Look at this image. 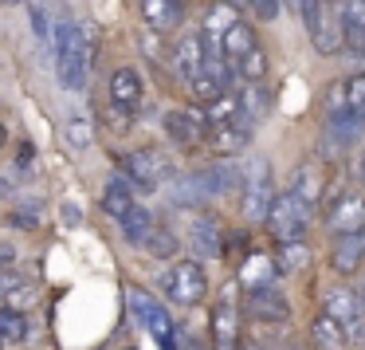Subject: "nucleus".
I'll return each mask as SVG.
<instances>
[{
	"label": "nucleus",
	"mask_w": 365,
	"mask_h": 350,
	"mask_svg": "<svg viewBox=\"0 0 365 350\" xmlns=\"http://www.w3.org/2000/svg\"><path fill=\"white\" fill-rule=\"evenodd\" d=\"M341 91H346V111L354 114V119L365 122V71L354 75V79L341 83Z\"/></svg>",
	"instance_id": "nucleus-34"
},
{
	"label": "nucleus",
	"mask_w": 365,
	"mask_h": 350,
	"mask_svg": "<svg viewBox=\"0 0 365 350\" xmlns=\"http://www.w3.org/2000/svg\"><path fill=\"white\" fill-rule=\"evenodd\" d=\"M314 342H318V346H322V350H346V346H349L346 331H341V326L334 323V319L326 315V311H322V315L314 319Z\"/></svg>",
	"instance_id": "nucleus-28"
},
{
	"label": "nucleus",
	"mask_w": 365,
	"mask_h": 350,
	"mask_svg": "<svg viewBox=\"0 0 365 350\" xmlns=\"http://www.w3.org/2000/svg\"><path fill=\"white\" fill-rule=\"evenodd\" d=\"M142 248H145L150 256H158V260H165V256H177V252H181V240H177L173 229H165V224L153 221L150 232H145V240H142Z\"/></svg>",
	"instance_id": "nucleus-24"
},
{
	"label": "nucleus",
	"mask_w": 365,
	"mask_h": 350,
	"mask_svg": "<svg viewBox=\"0 0 365 350\" xmlns=\"http://www.w3.org/2000/svg\"><path fill=\"white\" fill-rule=\"evenodd\" d=\"M126 303H130V311L142 319V326L161 342V346L173 339V319H169V307H165L161 299H153L150 291H142V287H130V291H126Z\"/></svg>",
	"instance_id": "nucleus-7"
},
{
	"label": "nucleus",
	"mask_w": 365,
	"mask_h": 350,
	"mask_svg": "<svg viewBox=\"0 0 365 350\" xmlns=\"http://www.w3.org/2000/svg\"><path fill=\"white\" fill-rule=\"evenodd\" d=\"M252 48H255V32H252V24H244V16H240L236 24L220 36V56L232 64V59H240L244 51H252Z\"/></svg>",
	"instance_id": "nucleus-21"
},
{
	"label": "nucleus",
	"mask_w": 365,
	"mask_h": 350,
	"mask_svg": "<svg viewBox=\"0 0 365 350\" xmlns=\"http://www.w3.org/2000/svg\"><path fill=\"white\" fill-rule=\"evenodd\" d=\"M307 264H310V252H307L302 240H283V244H279L275 268L283 271V276H299V271H307Z\"/></svg>",
	"instance_id": "nucleus-26"
},
{
	"label": "nucleus",
	"mask_w": 365,
	"mask_h": 350,
	"mask_svg": "<svg viewBox=\"0 0 365 350\" xmlns=\"http://www.w3.org/2000/svg\"><path fill=\"white\" fill-rule=\"evenodd\" d=\"M114 224L122 229V236H126L130 244H142L145 232H150V224H153V213H150L145 205H138V201H134V205H130V209H126V213H122Z\"/></svg>",
	"instance_id": "nucleus-22"
},
{
	"label": "nucleus",
	"mask_w": 365,
	"mask_h": 350,
	"mask_svg": "<svg viewBox=\"0 0 365 350\" xmlns=\"http://www.w3.org/2000/svg\"><path fill=\"white\" fill-rule=\"evenodd\" d=\"M232 4H244V0H232Z\"/></svg>",
	"instance_id": "nucleus-45"
},
{
	"label": "nucleus",
	"mask_w": 365,
	"mask_h": 350,
	"mask_svg": "<svg viewBox=\"0 0 365 350\" xmlns=\"http://www.w3.org/2000/svg\"><path fill=\"white\" fill-rule=\"evenodd\" d=\"M271 166L267 158H247L244 166V181H240V213L247 221H263L267 216V205H271Z\"/></svg>",
	"instance_id": "nucleus-5"
},
{
	"label": "nucleus",
	"mask_w": 365,
	"mask_h": 350,
	"mask_svg": "<svg viewBox=\"0 0 365 350\" xmlns=\"http://www.w3.org/2000/svg\"><path fill=\"white\" fill-rule=\"evenodd\" d=\"M205 64V44H200V32H185L173 48V71L181 75V83H189L192 75Z\"/></svg>",
	"instance_id": "nucleus-13"
},
{
	"label": "nucleus",
	"mask_w": 365,
	"mask_h": 350,
	"mask_svg": "<svg viewBox=\"0 0 365 350\" xmlns=\"http://www.w3.org/2000/svg\"><path fill=\"white\" fill-rule=\"evenodd\" d=\"M0 346H4V342H0Z\"/></svg>",
	"instance_id": "nucleus-47"
},
{
	"label": "nucleus",
	"mask_w": 365,
	"mask_h": 350,
	"mask_svg": "<svg viewBox=\"0 0 365 350\" xmlns=\"http://www.w3.org/2000/svg\"><path fill=\"white\" fill-rule=\"evenodd\" d=\"M208 142H212V150H220L224 158H236V154L247 150V142H252V126H244V122L208 126Z\"/></svg>",
	"instance_id": "nucleus-15"
},
{
	"label": "nucleus",
	"mask_w": 365,
	"mask_h": 350,
	"mask_svg": "<svg viewBox=\"0 0 365 350\" xmlns=\"http://www.w3.org/2000/svg\"><path fill=\"white\" fill-rule=\"evenodd\" d=\"M205 291H208V276H205V268H200L197 260H177L173 268L165 271V295L173 303H181V307L200 303Z\"/></svg>",
	"instance_id": "nucleus-6"
},
{
	"label": "nucleus",
	"mask_w": 365,
	"mask_h": 350,
	"mask_svg": "<svg viewBox=\"0 0 365 350\" xmlns=\"http://www.w3.org/2000/svg\"><path fill=\"white\" fill-rule=\"evenodd\" d=\"M4 4H24V0H4Z\"/></svg>",
	"instance_id": "nucleus-42"
},
{
	"label": "nucleus",
	"mask_w": 365,
	"mask_h": 350,
	"mask_svg": "<svg viewBox=\"0 0 365 350\" xmlns=\"http://www.w3.org/2000/svg\"><path fill=\"white\" fill-rule=\"evenodd\" d=\"M130 205H134V193H130L122 181H110V185L103 189V213L110 216V221H118V216L126 213Z\"/></svg>",
	"instance_id": "nucleus-31"
},
{
	"label": "nucleus",
	"mask_w": 365,
	"mask_h": 350,
	"mask_svg": "<svg viewBox=\"0 0 365 350\" xmlns=\"http://www.w3.org/2000/svg\"><path fill=\"white\" fill-rule=\"evenodd\" d=\"M142 95H145V87H142V75H138L134 67H118V71L110 75V103L118 106V111L134 114L138 106H142Z\"/></svg>",
	"instance_id": "nucleus-12"
},
{
	"label": "nucleus",
	"mask_w": 365,
	"mask_h": 350,
	"mask_svg": "<svg viewBox=\"0 0 365 350\" xmlns=\"http://www.w3.org/2000/svg\"><path fill=\"white\" fill-rule=\"evenodd\" d=\"M200 114H205L208 126H228V122H244V126H252V122L244 119V111H240V99L232 95V91H220L216 99H208Z\"/></svg>",
	"instance_id": "nucleus-18"
},
{
	"label": "nucleus",
	"mask_w": 365,
	"mask_h": 350,
	"mask_svg": "<svg viewBox=\"0 0 365 350\" xmlns=\"http://www.w3.org/2000/svg\"><path fill=\"white\" fill-rule=\"evenodd\" d=\"M357 177H361V185H365V146H361V154H357Z\"/></svg>",
	"instance_id": "nucleus-40"
},
{
	"label": "nucleus",
	"mask_w": 365,
	"mask_h": 350,
	"mask_svg": "<svg viewBox=\"0 0 365 350\" xmlns=\"http://www.w3.org/2000/svg\"><path fill=\"white\" fill-rule=\"evenodd\" d=\"M322 185H326L322 181V169L310 166V161H302V166L291 174V193L299 201H307L310 209H318V201H322Z\"/></svg>",
	"instance_id": "nucleus-19"
},
{
	"label": "nucleus",
	"mask_w": 365,
	"mask_h": 350,
	"mask_svg": "<svg viewBox=\"0 0 365 350\" xmlns=\"http://www.w3.org/2000/svg\"><path fill=\"white\" fill-rule=\"evenodd\" d=\"M20 279H28L24 271H12V268H4V264H0V299H4V291H12Z\"/></svg>",
	"instance_id": "nucleus-38"
},
{
	"label": "nucleus",
	"mask_w": 365,
	"mask_h": 350,
	"mask_svg": "<svg viewBox=\"0 0 365 350\" xmlns=\"http://www.w3.org/2000/svg\"><path fill=\"white\" fill-rule=\"evenodd\" d=\"M236 20H240V4H232V0H212V4L205 9V28H200V32L224 36Z\"/></svg>",
	"instance_id": "nucleus-23"
},
{
	"label": "nucleus",
	"mask_w": 365,
	"mask_h": 350,
	"mask_svg": "<svg viewBox=\"0 0 365 350\" xmlns=\"http://www.w3.org/2000/svg\"><path fill=\"white\" fill-rule=\"evenodd\" d=\"M302 24L310 32L318 56H338L346 44H341V28H338V12H334V0H299Z\"/></svg>",
	"instance_id": "nucleus-3"
},
{
	"label": "nucleus",
	"mask_w": 365,
	"mask_h": 350,
	"mask_svg": "<svg viewBox=\"0 0 365 350\" xmlns=\"http://www.w3.org/2000/svg\"><path fill=\"white\" fill-rule=\"evenodd\" d=\"M59 221H63L67 229H79V224H83V209L75 205V201H63V209H59Z\"/></svg>",
	"instance_id": "nucleus-37"
},
{
	"label": "nucleus",
	"mask_w": 365,
	"mask_h": 350,
	"mask_svg": "<svg viewBox=\"0 0 365 350\" xmlns=\"http://www.w3.org/2000/svg\"><path fill=\"white\" fill-rule=\"evenodd\" d=\"M205 197H208V193L200 189L197 174H192V177H173V181H169V201H173L177 209H197Z\"/></svg>",
	"instance_id": "nucleus-27"
},
{
	"label": "nucleus",
	"mask_w": 365,
	"mask_h": 350,
	"mask_svg": "<svg viewBox=\"0 0 365 350\" xmlns=\"http://www.w3.org/2000/svg\"><path fill=\"white\" fill-rule=\"evenodd\" d=\"M118 169L122 177L118 181L126 185L130 193H153L158 189V181H165V177H173V166H169L165 154L158 150H130V154H118Z\"/></svg>",
	"instance_id": "nucleus-2"
},
{
	"label": "nucleus",
	"mask_w": 365,
	"mask_h": 350,
	"mask_svg": "<svg viewBox=\"0 0 365 350\" xmlns=\"http://www.w3.org/2000/svg\"><path fill=\"white\" fill-rule=\"evenodd\" d=\"M63 138H67V146H71V150H91L95 130H91L87 114H71V119H67V126H63Z\"/></svg>",
	"instance_id": "nucleus-32"
},
{
	"label": "nucleus",
	"mask_w": 365,
	"mask_h": 350,
	"mask_svg": "<svg viewBox=\"0 0 365 350\" xmlns=\"http://www.w3.org/2000/svg\"><path fill=\"white\" fill-rule=\"evenodd\" d=\"M263 221H267V229L275 232L279 240H302L310 229V221H314V209L287 189V193H279V197H271Z\"/></svg>",
	"instance_id": "nucleus-4"
},
{
	"label": "nucleus",
	"mask_w": 365,
	"mask_h": 350,
	"mask_svg": "<svg viewBox=\"0 0 365 350\" xmlns=\"http://www.w3.org/2000/svg\"><path fill=\"white\" fill-rule=\"evenodd\" d=\"M240 111H244V119L247 122H259L263 114H267V106H271V95L263 91V79L259 83H247V87H240Z\"/></svg>",
	"instance_id": "nucleus-25"
},
{
	"label": "nucleus",
	"mask_w": 365,
	"mask_h": 350,
	"mask_svg": "<svg viewBox=\"0 0 365 350\" xmlns=\"http://www.w3.org/2000/svg\"><path fill=\"white\" fill-rule=\"evenodd\" d=\"M275 276H279V268H275V260H271L267 252H252L244 260V268H240V284H244L247 291L271 287V284H275Z\"/></svg>",
	"instance_id": "nucleus-17"
},
{
	"label": "nucleus",
	"mask_w": 365,
	"mask_h": 350,
	"mask_svg": "<svg viewBox=\"0 0 365 350\" xmlns=\"http://www.w3.org/2000/svg\"><path fill=\"white\" fill-rule=\"evenodd\" d=\"M51 48H56V75L63 83V91H83L87 87V71H91V56L83 48L79 24H59L51 32Z\"/></svg>",
	"instance_id": "nucleus-1"
},
{
	"label": "nucleus",
	"mask_w": 365,
	"mask_h": 350,
	"mask_svg": "<svg viewBox=\"0 0 365 350\" xmlns=\"http://www.w3.org/2000/svg\"><path fill=\"white\" fill-rule=\"evenodd\" d=\"M12 256H16V252H12V244H0V264H9Z\"/></svg>",
	"instance_id": "nucleus-41"
},
{
	"label": "nucleus",
	"mask_w": 365,
	"mask_h": 350,
	"mask_svg": "<svg viewBox=\"0 0 365 350\" xmlns=\"http://www.w3.org/2000/svg\"><path fill=\"white\" fill-rule=\"evenodd\" d=\"M173 4H185V0H173Z\"/></svg>",
	"instance_id": "nucleus-46"
},
{
	"label": "nucleus",
	"mask_w": 365,
	"mask_h": 350,
	"mask_svg": "<svg viewBox=\"0 0 365 350\" xmlns=\"http://www.w3.org/2000/svg\"><path fill=\"white\" fill-rule=\"evenodd\" d=\"M212 342L216 350H240V307L232 295H220L212 307Z\"/></svg>",
	"instance_id": "nucleus-10"
},
{
	"label": "nucleus",
	"mask_w": 365,
	"mask_h": 350,
	"mask_svg": "<svg viewBox=\"0 0 365 350\" xmlns=\"http://www.w3.org/2000/svg\"><path fill=\"white\" fill-rule=\"evenodd\" d=\"M232 67H236V75L244 83H259L263 75H267V56H263V48L255 44L252 51H244L240 59H232Z\"/></svg>",
	"instance_id": "nucleus-29"
},
{
	"label": "nucleus",
	"mask_w": 365,
	"mask_h": 350,
	"mask_svg": "<svg viewBox=\"0 0 365 350\" xmlns=\"http://www.w3.org/2000/svg\"><path fill=\"white\" fill-rule=\"evenodd\" d=\"M361 264H365V229L338 236V244H334V271H341V276H354Z\"/></svg>",
	"instance_id": "nucleus-14"
},
{
	"label": "nucleus",
	"mask_w": 365,
	"mask_h": 350,
	"mask_svg": "<svg viewBox=\"0 0 365 350\" xmlns=\"http://www.w3.org/2000/svg\"><path fill=\"white\" fill-rule=\"evenodd\" d=\"M0 303H4L9 311H20V315H28V311L40 303V287H36L32 279H20L12 291H4V299H0Z\"/></svg>",
	"instance_id": "nucleus-30"
},
{
	"label": "nucleus",
	"mask_w": 365,
	"mask_h": 350,
	"mask_svg": "<svg viewBox=\"0 0 365 350\" xmlns=\"http://www.w3.org/2000/svg\"><path fill=\"white\" fill-rule=\"evenodd\" d=\"M9 221H12V224H20V229H36V224H40V213H36V205L28 201V205L12 209V213H9Z\"/></svg>",
	"instance_id": "nucleus-36"
},
{
	"label": "nucleus",
	"mask_w": 365,
	"mask_h": 350,
	"mask_svg": "<svg viewBox=\"0 0 365 350\" xmlns=\"http://www.w3.org/2000/svg\"><path fill=\"white\" fill-rule=\"evenodd\" d=\"M0 342H28V319L20 311L0 307Z\"/></svg>",
	"instance_id": "nucleus-33"
},
{
	"label": "nucleus",
	"mask_w": 365,
	"mask_h": 350,
	"mask_svg": "<svg viewBox=\"0 0 365 350\" xmlns=\"http://www.w3.org/2000/svg\"><path fill=\"white\" fill-rule=\"evenodd\" d=\"M142 16H145V28L150 32H173L181 24V4L173 0H142Z\"/></svg>",
	"instance_id": "nucleus-20"
},
{
	"label": "nucleus",
	"mask_w": 365,
	"mask_h": 350,
	"mask_svg": "<svg viewBox=\"0 0 365 350\" xmlns=\"http://www.w3.org/2000/svg\"><path fill=\"white\" fill-rule=\"evenodd\" d=\"M252 299H247V307H252L255 319H263V323H283L287 315H291V307H287V299L275 291V284L271 287H259V291H247Z\"/></svg>",
	"instance_id": "nucleus-16"
},
{
	"label": "nucleus",
	"mask_w": 365,
	"mask_h": 350,
	"mask_svg": "<svg viewBox=\"0 0 365 350\" xmlns=\"http://www.w3.org/2000/svg\"><path fill=\"white\" fill-rule=\"evenodd\" d=\"M0 142H4V126H0Z\"/></svg>",
	"instance_id": "nucleus-43"
},
{
	"label": "nucleus",
	"mask_w": 365,
	"mask_h": 350,
	"mask_svg": "<svg viewBox=\"0 0 365 350\" xmlns=\"http://www.w3.org/2000/svg\"><path fill=\"white\" fill-rule=\"evenodd\" d=\"M0 201H4V185H0Z\"/></svg>",
	"instance_id": "nucleus-44"
},
{
	"label": "nucleus",
	"mask_w": 365,
	"mask_h": 350,
	"mask_svg": "<svg viewBox=\"0 0 365 350\" xmlns=\"http://www.w3.org/2000/svg\"><path fill=\"white\" fill-rule=\"evenodd\" d=\"M247 4H252L263 20H275L279 16V0H247Z\"/></svg>",
	"instance_id": "nucleus-39"
},
{
	"label": "nucleus",
	"mask_w": 365,
	"mask_h": 350,
	"mask_svg": "<svg viewBox=\"0 0 365 350\" xmlns=\"http://www.w3.org/2000/svg\"><path fill=\"white\" fill-rule=\"evenodd\" d=\"M189 244H192V252L197 256H205V260H212V256H220L224 252V232H220V221L216 216H208V213H197L189 221Z\"/></svg>",
	"instance_id": "nucleus-11"
},
{
	"label": "nucleus",
	"mask_w": 365,
	"mask_h": 350,
	"mask_svg": "<svg viewBox=\"0 0 365 350\" xmlns=\"http://www.w3.org/2000/svg\"><path fill=\"white\" fill-rule=\"evenodd\" d=\"M32 32H36V40L40 44H51V32H56V28H51V20H48V12L40 9V4H32Z\"/></svg>",
	"instance_id": "nucleus-35"
},
{
	"label": "nucleus",
	"mask_w": 365,
	"mask_h": 350,
	"mask_svg": "<svg viewBox=\"0 0 365 350\" xmlns=\"http://www.w3.org/2000/svg\"><path fill=\"white\" fill-rule=\"evenodd\" d=\"M161 126H165L169 142L189 150V154H197V146L208 142V122L200 111H169L165 119H161Z\"/></svg>",
	"instance_id": "nucleus-8"
},
{
	"label": "nucleus",
	"mask_w": 365,
	"mask_h": 350,
	"mask_svg": "<svg viewBox=\"0 0 365 350\" xmlns=\"http://www.w3.org/2000/svg\"><path fill=\"white\" fill-rule=\"evenodd\" d=\"M326 229L338 232V236L365 229V197L361 193H341L330 205V213H326Z\"/></svg>",
	"instance_id": "nucleus-9"
}]
</instances>
